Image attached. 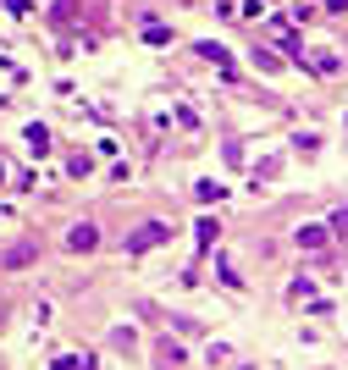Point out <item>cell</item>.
Here are the masks:
<instances>
[{"mask_svg":"<svg viewBox=\"0 0 348 370\" xmlns=\"http://www.w3.org/2000/svg\"><path fill=\"white\" fill-rule=\"evenodd\" d=\"M166 238H172V226H166V222H144L139 232L128 238V254H144V249H155V243H166Z\"/></svg>","mask_w":348,"mask_h":370,"instance_id":"obj_1","label":"cell"},{"mask_svg":"<svg viewBox=\"0 0 348 370\" xmlns=\"http://www.w3.org/2000/svg\"><path fill=\"white\" fill-rule=\"evenodd\" d=\"M94 243H100V232H94V226H72V232H67V249H72V254H89Z\"/></svg>","mask_w":348,"mask_h":370,"instance_id":"obj_2","label":"cell"}]
</instances>
